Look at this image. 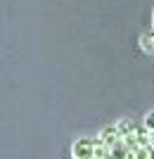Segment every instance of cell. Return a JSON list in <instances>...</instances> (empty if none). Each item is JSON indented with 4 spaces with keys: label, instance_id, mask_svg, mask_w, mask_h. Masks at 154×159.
I'll list each match as a JSON object with an SVG mask.
<instances>
[{
    "label": "cell",
    "instance_id": "1",
    "mask_svg": "<svg viewBox=\"0 0 154 159\" xmlns=\"http://www.w3.org/2000/svg\"><path fill=\"white\" fill-rule=\"evenodd\" d=\"M95 147H97V140L93 138H78L71 147V154L78 159H93L95 157Z\"/></svg>",
    "mask_w": 154,
    "mask_h": 159
},
{
    "label": "cell",
    "instance_id": "2",
    "mask_svg": "<svg viewBox=\"0 0 154 159\" xmlns=\"http://www.w3.org/2000/svg\"><path fill=\"white\" fill-rule=\"evenodd\" d=\"M109 157H114V159H130V157H133V150L126 145V140L121 138L119 143H114V145L109 147Z\"/></svg>",
    "mask_w": 154,
    "mask_h": 159
},
{
    "label": "cell",
    "instance_id": "3",
    "mask_svg": "<svg viewBox=\"0 0 154 159\" xmlns=\"http://www.w3.org/2000/svg\"><path fill=\"white\" fill-rule=\"evenodd\" d=\"M100 140H102V143H104L107 147H112L114 143H119V140H121V131H119V126H107V128H102Z\"/></svg>",
    "mask_w": 154,
    "mask_h": 159
},
{
    "label": "cell",
    "instance_id": "4",
    "mask_svg": "<svg viewBox=\"0 0 154 159\" xmlns=\"http://www.w3.org/2000/svg\"><path fill=\"white\" fill-rule=\"evenodd\" d=\"M133 159H154V145H140L133 152Z\"/></svg>",
    "mask_w": 154,
    "mask_h": 159
},
{
    "label": "cell",
    "instance_id": "5",
    "mask_svg": "<svg viewBox=\"0 0 154 159\" xmlns=\"http://www.w3.org/2000/svg\"><path fill=\"white\" fill-rule=\"evenodd\" d=\"M140 48L145 50V52L154 55V31L152 33H142L140 36Z\"/></svg>",
    "mask_w": 154,
    "mask_h": 159
},
{
    "label": "cell",
    "instance_id": "6",
    "mask_svg": "<svg viewBox=\"0 0 154 159\" xmlns=\"http://www.w3.org/2000/svg\"><path fill=\"white\" fill-rule=\"evenodd\" d=\"M119 131H121V138H123V135H128V133H135V124L123 119V121L119 124Z\"/></svg>",
    "mask_w": 154,
    "mask_h": 159
},
{
    "label": "cell",
    "instance_id": "7",
    "mask_svg": "<svg viewBox=\"0 0 154 159\" xmlns=\"http://www.w3.org/2000/svg\"><path fill=\"white\" fill-rule=\"evenodd\" d=\"M142 128L147 133H154V112H149L147 116H145V124H142Z\"/></svg>",
    "mask_w": 154,
    "mask_h": 159
},
{
    "label": "cell",
    "instance_id": "8",
    "mask_svg": "<svg viewBox=\"0 0 154 159\" xmlns=\"http://www.w3.org/2000/svg\"><path fill=\"white\" fill-rule=\"evenodd\" d=\"M93 159H107V157H93Z\"/></svg>",
    "mask_w": 154,
    "mask_h": 159
},
{
    "label": "cell",
    "instance_id": "9",
    "mask_svg": "<svg viewBox=\"0 0 154 159\" xmlns=\"http://www.w3.org/2000/svg\"><path fill=\"white\" fill-rule=\"evenodd\" d=\"M152 26H154V17H152Z\"/></svg>",
    "mask_w": 154,
    "mask_h": 159
},
{
    "label": "cell",
    "instance_id": "10",
    "mask_svg": "<svg viewBox=\"0 0 154 159\" xmlns=\"http://www.w3.org/2000/svg\"><path fill=\"white\" fill-rule=\"evenodd\" d=\"M74 159H78V157H74Z\"/></svg>",
    "mask_w": 154,
    "mask_h": 159
}]
</instances>
